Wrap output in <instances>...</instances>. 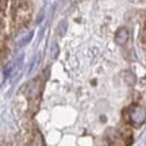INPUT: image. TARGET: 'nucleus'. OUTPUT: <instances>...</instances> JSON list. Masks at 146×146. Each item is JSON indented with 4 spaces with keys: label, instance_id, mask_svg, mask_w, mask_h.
<instances>
[{
    "label": "nucleus",
    "instance_id": "f257e3e1",
    "mask_svg": "<svg viewBox=\"0 0 146 146\" xmlns=\"http://www.w3.org/2000/svg\"><path fill=\"white\" fill-rule=\"evenodd\" d=\"M31 4L29 0H14L12 3V27L19 30L31 18Z\"/></svg>",
    "mask_w": 146,
    "mask_h": 146
},
{
    "label": "nucleus",
    "instance_id": "f03ea898",
    "mask_svg": "<svg viewBox=\"0 0 146 146\" xmlns=\"http://www.w3.org/2000/svg\"><path fill=\"white\" fill-rule=\"evenodd\" d=\"M123 119L130 126H141L146 120V111L143 107L138 104H131L123 111Z\"/></svg>",
    "mask_w": 146,
    "mask_h": 146
},
{
    "label": "nucleus",
    "instance_id": "7ed1b4c3",
    "mask_svg": "<svg viewBox=\"0 0 146 146\" xmlns=\"http://www.w3.org/2000/svg\"><path fill=\"white\" fill-rule=\"evenodd\" d=\"M119 134H120L122 141L125 142L126 146H130L131 143H133V131H131V127L129 123L125 122V125L119 129Z\"/></svg>",
    "mask_w": 146,
    "mask_h": 146
},
{
    "label": "nucleus",
    "instance_id": "20e7f679",
    "mask_svg": "<svg viewBox=\"0 0 146 146\" xmlns=\"http://www.w3.org/2000/svg\"><path fill=\"white\" fill-rule=\"evenodd\" d=\"M127 41H129V30L125 29V27H120L115 34V42L120 46H123V45L127 43Z\"/></svg>",
    "mask_w": 146,
    "mask_h": 146
},
{
    "label": "nucleus",
    "instance_id": "39448f33",
    "mask_svg": "<svg viewBox=\"0 0 146 146\" xmlns=\"http://www.w3.org/2000/svg\"><path fill=\"white\" fill-rule=\"evenodd\" d=\"M39 92H41V87H39V84L36 83V81L30 84V87H29V98H30V99L36 98V96L39 95Z\"/></svg>",
    "mask_w": 146,
    "mask_h": 146
},
{
    "label": "nucleus",
    "instance_id": "423d86ee",
    "mask_svg": "<svg viewBox=\"0 0 146 146\" xmlns=\"http://www.w3.org/2000/svg\"><path fill=\"white\" fill-rule=\"evenodd\" d=\"M33 146H43V139L39 133L34 134V139H33Z\"/></svg>",
    "mask_w": 146,
    "mask_h": 146
},
{
    "label": "nucleus",
    "instance_id": "0eeeda50",
    "mask_svg": "<svg viewBox=\"0 0 146 146\" xmlns=\"http://www.w3.org/2000/svg\"><path fill=\"white\" fill-rule=\"evenodd\" d=\"M8 4V0H0V12H4Z\"/></svg>",
    "mask_w": 146,
    "mask_h": 146
},
{
    "label": "nucleus",
    "instance_id": "6e6552de",
    "mask_svg": "<svg viewBox=\"0 0 146 146\" xmlns=\"http://www.w3.org/2000/svg\"><path fill=\"white\" fill-rule=\"evenodd\" d=\"M142 42L146 45V23H145V26H143V30H142Z\"/></svg>",
    "mask_w": 146,
    "mask_h": 146
}]
</instances>
